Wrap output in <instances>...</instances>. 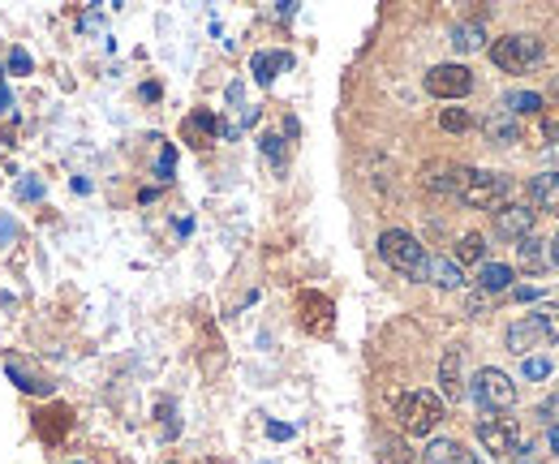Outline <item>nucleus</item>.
<instances>
[{
  "instance_id": "14",
  "label": "nucleus",
  "mask_w": 559,
  "mask_h": 464,
  "mask_svg": "<svg viewBox=\"0 0 559 464\" xmlns=\"http://www.w3.org/2000/svg\"><path fill=\"white\" fill-rule=\"evenodd\" d=\"M538 344H547V340H543V332H538V323H534V319H521V323H512V328H508V348H512V353H521V357H525V353H530V348H538Z\"/></svg>"
},
{
  "instance_id": "4",
  "label": "nucleus",
  "mask_w": 559,
  "mask_h": 464,
  "mask_svg": "<svg viewBox=\"0 0 559 464\" xmlns=\"http://www.w3.org/2000/svg\"><path fill=\"white\" fill-rule=\"evenodd\" d=\"M379 259L392 266V271H401V275H414V279H418L421 266H426V250L418 246V237H414V233H405V228H388V233L379 237Z\"/></svg>"
},
{
  "instance_id": "10",
  "label": "nucleus",
  "mask_w": 559,
  "mask_h": 464,
  "mask_svg": "<svg viewBox=\"0 0 559 464\" xmlns=\"http://www.w3.org/2000/svg\"><path fill=\"white\" fill-rule=\"evenodd\" d=\"M483 130H487V138L495 142V146H512V142H521V126H516V117L512 112H490L487 121H483Z\"/></svg>"
},
{
  "instance_id": "31",
  "label": "nucleus",
  "mask_w": 559,
  "mask_h": 464,
  "mask_svg": "<svg viewBox=\"0 0 559 464\" xmlns=\"http://www.w3.org/2000/svg\"><path fill=\"white\" fill-rule=\"evenodd\" d=\"M4 108H9V91L0 86V112H4Z\"/></svg>"
},
{
  "instance_id": "7",
  "label": "nucleus",
  "mask_w": 559,
  "mask_h": 464,
  "mask_svg": "<svg viewBox=\"0 0 559 464\" xmlns=\"http://www.w3.org/2000/svg\"><path fill=\"white\" fill-rule=\"evenodd\" d=\"M426 91L435 99H465L474 91V73L465 66H435L426 73Z\"/></svg>"
},
{
  "instance_id": "17",
  "label": "nucleus",
  "mask_w": 559,
  "mask_h": 464,
  "mask_svg": "<svg viewBox=\"0 0 559 464\" xmlns=\"http://www.w3.org/2000/svg\"><path fill=\"white\" fill-rule=\"evenodd\" d=\"M478 284H483V293H503V288L512 284V266L483 263V271H478Z\"/></svg>"
},
{
  "instance_id": "29",
  "label": "nucleus",
  "mask_w": 559,
  "mask_h": 464,
  "mask_svg": "<svg viewBox=\"0 0 559 464\" xmlns=\"http://www.w3.org/2000/svg\"><path fill=\"white\" fill-rule=\"evenodd\" d=\"M512 297H516V301H538V297H543V293H538V288H516V293H512Z\"/></svg>"
},
{
  "instance_id": "8",
  "label": "nucleus",
  "mask_w": 559,
  "mask_h": 464,
  "mask_svg": "<svg viewBox=\"0 0 559 464\" xmlns=\"http://www.w3.org/2000/svg\"><path fill=\"white\" fill-rule=\"evenodd\" d=\"M534 219H538L534 206H499L495 211V233L508 237V241H525V237H534Z\"/></svg>"
},
{
  "instance_id": "18",
  "label": "nucleus",
  "mask_w": 559,
  "mask_h": 464,
  "mask_svg": "<svg viewBox=\"0 0 559 464\" xmlns=\"http://www.w3.org/2000/svg\"><path fill=\"white\" fill-rule=\"evenodd\" d=\"M530 319L538 323V332H543V340H547V344H551V340H559V306H538Z\"/></svg>"
},
{
  "instance_id": "19",
  "label": "nucleus",
  "mask_w": 559,
  "mask_h": 464,
  "mask_svg": "<svg viewBox=\"0 0 559 464\" xmlns=\"http://www.w3.org/2000/svg\"><path fill=\"white\" fill-rule=\"evenodd\" d=\"M487 39H483V26H456L452 31V48L456 52H478Z\"/></svg>"
},
{
  "instance_id": "16",
  "label": "nucleus",
  "mask_w": 559,
  "mask_h": 464,
  "mask_svg": "<svg viewBox=\"0 0 559 464\" xmlns=\"http://www.w3.org/2000/svg\"><path fill=\"white\" fill-rule=\"evenodd\" d=\"M288 66H293L288 52H259V57H254V78L267 86V82L276 78V69H288Z\"/></svg>"
},
{
  "instance_id": "23",
  "label": "nucleus",
  "mask_w": 559,
  "mask_h": 464,
  "mask_svg": "<svg viewBox=\"0 0 559 464\" xmlns=\"http://www.w3.org/2000/svg\"><path fill=\"white\" fill-rule=\"evenodd\" d=\"M521 370H525V379H547V374H551V361H547V357H525Z\"/></svg>"
},
{
  "instance_id": "15",
  "label": "nucleus",
  "mask_w": 559,
  "mask_h": 464,
  "mask_svg": "<svg viewBox=\"0 0 559 464\" xmlns=\"http://www.w3.org/2000/svg\"><path fill=\"white\" fill-rule=\"evenodd\" d=\"M483 259H487V237H483V233H465V237L456 241V263L474 266V263H483Z\"/></svg>"
},
{
  "instance_id": "32",
  "label": "nucleus",
  "mask_w": 559,
  "mask_h": 464,
  "mask_svg": "<svg viewBox=\"0 0 559 464\" xmlns=\"http://www.w3.org/2000/svg\"><path fill=\"white\" fill-rule=\"evenodd\" d=\"M551 263H559V237L551 241Z\"/></svg>"
},
{
  "instance_id": "26",
  "label": "nucleus",
  "mask_w": 559,
  "mask_h": 464,
  "mask_svg": "<svg viewBox=\"0 0 559 464\" xmlns=\"http://www.w3.org/2000/svg\"><path fill=\"white\" fill-rule=\"evenodd\" d=\"M543 138H547V142H559V112H547V117H543Z\"/></svg>"
},
{
  "instance_id": "5",
  "label": "nucleus",
  "mask_w": 559,
  "mask_h": 464,
  "mask_svg": "<svg viewBox=\"0 0 559 464\" xmlns=\"http://www.w3.org/2000/svg\"><path fill=\"white\" fill-rule=\"evenodd\" d=\"M478 443L487 448L490 456H516V448H521V426H516V417L487 413V417L478 421Z\"/></svg>"
},
{
  "instance_id": "3",
  "label": "nucleus",
  "mask_w": 559,
  "mask_h": 464,
  "mask_svg": "<svg viewBox=\"0 0 559 464\" xmlns=\"http://www.w3.org/2000/svg\"><path fill=\"white\" fill-rule=\"evenodd\" d=\"M396 421L405 435H430L443 421V396L435 392H405L396 400Z\"/></svg>"
},
{
  "instance_id": "28",
  "label": "nucleus",
  "mask_w": 559,
  "mask_h": 464,
  "mask_svg": "<svg viewBox=\"0 0 559 464\" xmlns=\"http://www.w3.org/2000/svg\"><path fill=\"white\" fill-rule=\"evenodd\" d=\"M448 464H483V461H478L474 452H465V448H456V452H452V461H448Z\"/></svg>"
},
{
  "instance_id": "30",
  "label": "nucleus",
  "mask_w": 559,
  "mask_h": 464,
  "mask_svg": "<svg viewBox=\"0 0 559 464\" xmlns=\"http://www.w3.org/2000/svg\"><path fill=\"white\" fill-rule=\"evenodd\" d=\"M469 310H474V314H487V297H483V293H474V297H469Z\"/></svg>"
},
{
  "instance_id": "25",
  "label": "nucleus",
  "mask_w": 559,
  "mask_h": 464,
  "mask_svg": "<svg viewBox=\"0 0 559 464\" xmlns=\"http://www.w3.org/2000/svg\"><path fill=\"white\" fill-rule=\"evenodd\" d=\"M9 69H13V73H31V57H26L22 48H13V52H9Z\"/></svg>"
},
{
  "instance_id": "21",
  "label": "nucleus",
  "mask_w": 559,
  "mask_h": 464,
  "mask_svg": "<svg viewBox=\"0 0 559 464\" xmlns=\"http://www.w3.org/2000/svg\"><path fill=\"white\" fill-rule=\"evenodd\" d=\"M439 126H443L448 133H465L469 126H474V117H469L465 108H443V112H439Z\"/></svg>"
},
{
  "instance_id": "27",
  "label": "nucleus",
  "mask_w": 559,
  "mask_h": 464,
  "mask_svg": "<svg viewBox=\"0 0 559 464\" xmlns=\"http://www.w3.org/2000/svg\"><path fill=\"white\" fill-rule=\"evenodd\" d=\"M17 194L31 202V199H39V194H44V186H39V181H22V186H17Z\"/></svg>"
},
{
  "instance_id": "11",
  "label": "nucleus",
  "mask_w": 559,
  "mask_h": 464,
  "mask_svg": "<svg viewBox=\"0 0 559 464\" xmlns=\"http://www.w3.org/2000/svg\"><path fill=\"white\" fill-rule=\"evenodd\" d=\"M530 202L538 211H559V172H538L530 181Z\"/></svg>"
},
{
  "instance_id": "9",
  "label": "nucleus",
  "mask_w": 559,
  "mask_h": 464,
  "mask_svg": "<svg viewBox=\"0 0 559 464\" xmlns=\"http://www.w3.org/2000/svg\"><path fill=\"white\" fill-rule=\"evenodd\" d=\"M439 388H443V400L465 396V383H461V348H448L443 353V361H439Z\"/></svg>"
},
{
  "instance_id": "13",
  "label": "nucleus",
  "mask_w": 559,
  "mask_h": 464,
  "mask_svg": "<svg viewBox=\"0 0 559 464\" xmlns=\"http://www.w3.org/2000/svg\"><path fill=\"white\" fill-rule=\"evenodd\" d=\"M418 279H430V284H439V288H461L465 284V275H461V266L448 263V259H426Z\"/></svg>"
},
{
  "instance_id": "2",
  "label": "nucleus",
  "mask_w": 559,
  "mask_h": 464,
  "mask_svg": "<svg viewBox=\"0 0 559 464\" xmlns=\"http://www.w3.org/2000/svg\"><path fill=\"white\" fill-rule=\"evenodd\" d=\"M543 57H547V48L538 35H503L490 48V61L503 73H530V69L543 66Z\"/></svg>"
},
{
  "instance_id": "24",
  "label": "nucleus",
  "mask_w": 559,
  "mask_h": 464,
  "mask_svg": "<svg viewBox=\"0 0 559 464\" xmlns=\"http://www.w3.org/2000/svg\"><path fill=\"white\" fill-rule=\"evenodd\" d=\"M263 155H267V159H276V164H284V142H280L276 133H267V138H263Z\"/></svg>"
},
{
  "instance_id": "20",
  "label": "nucleus",
  "mask_w": 559,
  "mask_h": 464,
  "mask_svg": "<svg viewBox=\"0 0 559 464\" xmlns=\"http://www.w3.org/2000/svg\"><path fill=\"white\" fill-rule=\"evenodd\" d=\"M543 108V95H534V91H516V95H508L503 99V112H538Z\"/></svg>"
},
{
  "instance_id": "1",
  "label": "nucleus",
  "mask_w": 559,
  "mask_h": 464,
  "mask_svg": "<svg viewBox=\"0 0 559 464\" xmlns=\"http://www.w3.org/2000/svg\"><path fill=\"white\" fill-rule=\"evenodd\" d=\"M452 194L469 202V206H478V211H499L512 199V181L503 172H487V168H461Z\"/></svg>"
},
{
  "instance_id": "12",
  "label": "nucleus",
  "mask_w": 559,
  "mask_h": 464,
  "mask_svg": "<svg viewBox=\"0 0 559 464\" xmlns=\"http://www.w3.org/2000/svg\"><path fill=\"white\" fill-rule=\"evenodd\" d=\"M516 259L525 271H534V275H543L547 266H551V250H547V241H538V237H525V241H516Z\"/></svg>"
},
{
  "instance_id": "34",
  "label": "nucleus",
  "mask_w": 559,
  "mask_h": 464,
  "mask_svg": "<svg viewBox=\"0 0 559 464\" xmlns=\"http://www.w3.org/2000/svg\"><path fill=\"white\" fill-rule=\"evenodd\" d=\"M556 215H559V211H556Z\"/></svg>"
},
{
  "instance_id": "22",
  "label": "nucleus",
  "mask_w": 559,
  "mask_h": 464,
  "mask_svg": "<svg viewBox=\"0 0 559 464\" xmlns=\"http://www.w3.org/2000/svg\"><path fill=\"white\" fill-rule=\"evenodd\" d=\"M456 448H461V443H452V439H439V443H430V448H426V464H448Z\"/></svg>"
},
{
  "instance_id": "33",
  "label": "nucleus",
  "mask_w": 559,
  "mask_h": 464,
  "mask_svg": "<svg viewBox=\"0 0 559 464\" xmlns=\"http://www.w3.org/2000/svg\"><path fill=\"white\" fill-rule=\"evenodd\" d=\"M0 78H4V69H0Z\"/></svg>"
},
{
  "instance_id": "6",
  "label": "nucleus",
  "mask_w": 559,
  "mask_h": 464,
  "mask_svg": "<svg viewBox=\"0 0 559 464\" xmlns=\"http://www.w3.org/2000/svg\"><path fill=\"white\" fill-rule=\"evenodd\" d=\"M474 400L487 408V413H499V408H512L516 404V383L503 374V370H478V379H474Z\"/></svg>"
}]
</instances>
